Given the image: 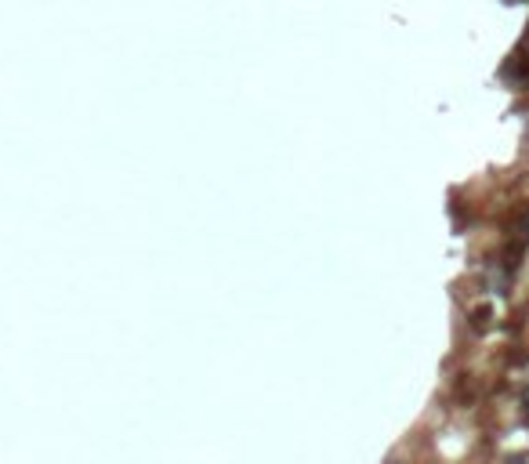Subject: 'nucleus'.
Wrapping results in <instances>:
<instances>
[{
    "mask_svg": "<svg viewBox=\"0 0 529 464\" xmlns=\"http://www.w3.org/2000/svg\"><path fill=\"white\" fill-rule=\"evenodd\" d=\"M486 280H490V287L497 294H507V272L504 268H490V276H486Z\"/></svg>",
    "mask_w": 529,
    "mask_h": 464,
    "instance_id": "nucleus-1",
    "label": "nucleus"
},
{
    "mask_svg": "<svg viewBox=\"0 0 529 464\" xmlns=\"http://www.w3.org/2000/svg\"><path fill=\"white\" fill-rule=\"evenodd\" d=\"M490 320V308H475V323H486Z\"/></svg>",
    "mask_w": 529,
    "mask_h": 464,
    "instance_id": "nucleus-2",
    "label": "nucleus"
},
{
    "mask_svg": "<svg viewBox=\"0 0 529 464\" xmlns=\"http://www.w3.org/2000/svg\"><path fill=\"white\" fill-rule=\"evenodd\" d=\"M522 228H525V236H529V214H525V221H522Z\"/></svg>",
    "mask_w": 529,
    "mask_h": 464,
    "instance_id": "nucleus-3",
    "label": "nucleus"
},
{
    "mask_svg": "<svg viewBox=\"0 0 529 464\" xmlns=\"http://www.w3.org/2000/svg\"><path fill=\"white\" fill-rule=\"evenodd\" d=\"M507 464H522V457H511V460H507Z\"/></svg>",
    "mask_w": 529,
    "mask_h": 464,
    "instance_id": "nucleus-4",
    "label": "nucleus"
}]
</instances>
